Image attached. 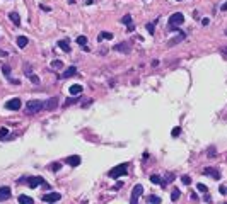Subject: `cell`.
I'll use <instances>...</instances> for the list:
<instances>
[{"mask_svg":"<svg viewBox=\"0 0 227 204\" xmlns=\"http://www.w3.org/2000/svg\"><path fill=\"white\" fill-rule=\"evenodd\" d=\"M9 19L14 22V26H21V16L17 12H10V14H9Z\"/></svg>","mask_w":227,"mask_h":204,"instance_id":"d6986e66","label":"cell"},{"mask_svg":"<svg viewBox=\"0 0 227 204\" xmlns=\"http://www.w3.org/2000/svg\"><path fill=\"white\" fill-rule=\"evenodd\" d=\"M21 106H22V102H21L19 97H14V99H10V100L5 104V107H7L9 111H19Z\"/></svg>","mask_w":227,"mask_h":204,"instance_id":"52a82bcc","label":"cell"},{"mask_svg":"<svg viewBox=\"0 0 227 204\" xmlns=\"http://www.w3.org/2000/svg\"><path fill=\"white\" fill-rule=\"evenodd\" d=\"M10 187H7V186H2L0 187V203L2 201H7L9 197H10Z\"/></svg>","mask_w":227,"mask_h":204,"instance_id":"8fae6325","label":"cell"},{"mask_svg":"<svg viewBox=\"0 0 227 204\" xmlns=\"http://www.w3.org/2000/svg\"><path fill=\"white\" fill-rule=\"evenodd\" d=\"M19 204H34V199L26 196V194H21L19 196Z\"/></svg>","mask_w":227,"mask_h":204,"instance_id":"ac0fdd59","label":"cell"},{"mask_svg":"<svg viewBox=\"0 0 227 204\" xmlns=\"http://www.w3.org/2000/svg\"><path fill=\"white\" fill-rule=\"evenodd\" d=\"M114 51H118V53H125V55H128L130 51H132V48H130V44L126 43V41H123V43H118L116 46L113 48Z\"/></svg>","mask_w":227,"mask_h":204,"instance_id":"9c48e42d","label":"cell"},{"mask_svg":"<svg viewBox=\"0 0 227 204\" xmlns=\"http://www.w3.org/2000/svg\"><path fill=\"white\" fill-rule=\"evenodd\" d=\"M202 174H203V175H207V177L215 179V180H219V179H220V172H219V168L207 167V168H203V170H202Z\"/></svg>","mask_w":227,"mask_h":204,"instance_id":"ba28073f","label":"cell"},{"mask_svg":"<svg viewBox=\"0 0 227 204\" xmlns=\"http://www.w3.org/2000/svg\"><path fill=\"white\" fill-rule=\"evenodd\" d=\"M0 56H7V51H3V49H0Z\"/></svg>","mask_w":227,"mask_h":204,"instance_id":"7bdbcfd3","label":"cell"},{"mask_svg":"<svg viewBox=\"0 0 227 204\" xmlns=\"http://www.w3.org/2000/svg\"><path fill=\"white\" fill-rule=\"evenodd\" d=\"M57 107H58V99H57V97L48 99V100H46V104H44V109H46V111H55Z\"/></svg>","mask_w":227,"mask_h":204,"instance_id":"30bf717a","label":"cell"},{"mask_svg":"<svg viewBox=\"0 0 227 204\" xmlns=\"http://www.w3.org/2000/svg\"><path fill=\"white\" fill-rule=\"evenodd\" d=\"M123 184H125V182H121V180H118V182H116V186L113 187L114 190H118V189H121V187H123Z\"/></svg>","mask_w":227,"mask_h":204,"instance_id":"8d00e7d4","label":"cell"},{"mask_svg":"<svg viewBox=\"0 0 227 204\" xmlns=\"http://www.w3.org/2000/svg\"><path fill=\"white\" fill-rule=\"evenodd\" d=\"M103 39H113V34L111 33H101L97 36V41H103Z\"/></svg>","mask_w":227,"mask_h":204,"instance_id":"484cf974","label":"cell"},{"mask_svg":"<svg viewBox=\"0 0 227 204\" xmlns=\"http://www.w3.org/2000/svg\"><path fill=\"white\" fill-rule=\"evenodd\" d=\"M17 182H19V184L24 182V184H27L31 189H36V187L44 186V184H46V180H44L43 177H39V175H38V177H22V179H19Z\"/></svg>","mask_w":227,"mask_h":204,"instance_id":"6da1fadb","label":"cell"},{"mask_svg":"<svg viewBox=\"0 0 227 204\" xmlns=\"http://www.w3.org/2000/svg\"><path fill=\"white\" fill-rule=\"evenodd\" d=\"M164 182H166V184L174 182V174H168V175H166V179H164Z\"/></svg>","mask_w":227,"mask_h":204,"instance_id":"1f68e13d","label":"cell"},{"mask_svg":"<svg viewBox=\"0 0 227 204\" xmlns=\"http://www.w3.org/2000/svg\"><path fill=\"white\" fill-rule=\"evenodd\" d=\"M226 53H227V48H226Z\"/></svg>","mask_w":227,"mask_h":204,"instance_id":"bcb514c9","label":"cell"},{"mask_svg":"<svg viewBox=\"0 0 227 204\" xmlns=\"http://www.w3.org/2000/svg\"><path fill=\"white\" fill-rule=\"evenodd\" d=\"M179 196H181L179 189H178V187H172V190H171V201H178Z\"/></svg>","mask_w":227,"mask_h":204,"instance_id":"603a6c76","label":"cell"},{"mask_svg":"<svg viewBox=\"0 0 227 204\" xmlns=\"http://www.w3.org/2000/svg\"><path fill=\"white\" fill-rule=\"evenodd\" d=\"M181 182L188 186V184H191V177H189V175H183V177H181Z\"/></svg>","mask_w":227,"mask_h":204,"instance_id":"d6a6232c","label":"cell"},{"mask_svg":"<svg viewBox=\"0 0 227 204\" xmlns=\"http://www.w3.org/2000/svg\"><path fill=\"white\" fill-rule=\"evenodd\" d=\"M205 203H212V197L208 194H205Z\"/></svg>","mask_w":227,"mask_h":204,"instance_id":"ab89813d","label":"cell"},{"mask_svg":"<svg viewBox=\"0 0 227 204\" xmlns=\"http://www.w3.org/2000/svg\"><path fill=\"white\" fill-rule=\"evenodd\" d=\"M29 78H31V82H33V83H36V85H38V83H39V78H38V77H34V75H33V73L29 75Z\"/></svg>","mask_w":227,"mask_h":204,"instance_id":"e575fe53","label":"cell"},{"mask_svg":"<svg viewBox=\"0 0 227 204\" xmlns=\"http://www.w3.org/2000/svg\"><path fill=\"white\" fill-rule=\"evenodd\" d=\"M58 48H60V49H63L65 53H70V46H68V39H62V41H58Z\"/></svg>","mask_w":227,"mask_h":204,"instance_id":"2e32d148","label":"cell"},{"mask_svg":"<svg viewBox=\"0 0 227 204\" xmlns=\"http://www.w3.org/2000/svg\"><path fill=\"white\" fill-rule=\"evenodd\" d=\"M171 134H172L174 138H176V136H179V134H181V128H179V126H176V128H172V131H171Z\"/></svg>","mask_w":227,"mask_h":204,"instance_id":"4dcf8cb0","label":"cell"},{"mask_svg":"<svg viewBox=\"0 0 227 204\" xmlns=\"http://www.w3.org/2000/svg\"><path fill=\"white\" fill-rule=\"evenodd\" d=\"M39 7H41V9H43L44 12H48V10H50V7H48V5H39Z\"/></svg>","mask_w":227,"mask_h":204,"instance_id":"60d3db41","label":"cell"},{"mask_svg":"<svg viewBox=\"0 0 227 204\" xmlns=\"http://www.w3.org/2000/svg\"><path fill=\"white\" fill-rule=\"evenodd\" d=\"M219 192H220V194L224 196V194H226V192H227V189H226V187H224V186H220V187H219Z\"/></svg>","mask_w":227,"mask_h":204,"instance_id":"74e56055","label":"cell"},{"mask_svg":"<svg viewBox=\"0 0 227 204\" xmlns=\"http://www.w3.org/2000/svg\"><path fill=\"white\" fill-rule=\"evenodd\" d=\"M208 22H210V19H202V24H203V26H208Z\"/></svg>","mask_w":227,"mask_h":204,"instance_id":"f35d334b","label":"cell"},{"mask_svg":"<svg viewBox=\"0 0 227 204\" xmlns=\"http://www.w3.org/2000/svg\"><path fill=\"white\" fill-rule=\"evenodd\" d=\"M68 90H70V94H72V95H80L84 89H82V85H79V83H74V85H72V87H70Z\"/></svg>","mask_w":227,"mask_h":204,"instance_id":"e0dca14e","label":"cell"},{"mask_svg":"<svg viewBox=\"0 0 227 204\" xmlns=\"http://www.w3.org/2000/svg\"><path fill=\"white\" fill-rule=\"evenodd\" d=\"M196 189H198V192H203V194H207V192H208V189H207L205 184H196Z\"/></svg>","mask_w":227,"mask_h":204,"instance_id":"f1b7e54d","label":"cell"},{"mask_svg":"<svg viewBox=\"0 0 227 204\" xmlns=\"http://www.w3.org/2000/svg\"><path fill=\"white\" fill-rule=\"evenodd\" d=\"M161 201H162V199H161L159 196H155V194H150V196L147 197V203L149 204H161Z\"/></svg>","mask_w":227,"mask_h":204,"instance_id":"ffe728a7","label":"cell"},{"mask_svg":"<svg viewBox=\"0 0 227 204\" xmlns=\"http://www.w3.org/2000/svg\"><path fill=\"white\" fill-rule=\"evenodd\" d=\"M128 174V163H121V165H118V167H114L109 170V177L111 179H118V177H121V175H126Z\"/></svg>","mask_w":227,"mask_h":204,"instance_id":"7a4b0ae2","label":"cell"},{"mask_svg":"<svg viewBox=\"0 0 227 204\" xmlns=\"http://www.w3.org/2000/svg\"><path fill=\"white\" fill-rule=\"evenodd\" d=\"M27 43H29V39H27L26 36H19V37H17V46H19V48H26Z\"/></svg>","mask_w":227,"mask_h":204,"instance_id":"7402d4cb","label":"cell"},{"mask_svg":"<svg viewBox=\"0 0 227 204\" xmlns=\"http://www.w3.org/2000/svg\"><path fill=\"white\" fill-rule=\"evenodd\" d=\"M220 9H222V10H227V2L224 3V5H222V7H220Z\"/></svg>","mask_w":227,"mask_h":204,"instance_id":"ee69618b","label":"cell"},{"mask_svg":"<svg viewBox=\"0 0 227 204\" xmlns=\"http://www.w3.org/2000/svg\"><path fill=\"white\" fill-rule=\"evenodd\" d=\"M2 72H3V75H5L7 78H10V66L3 65V66H2Z\"/></svg>","mask_w":227,"mask_h":204,"instance_id":"f546056e","label":"cell"},{"mask_svg":"<svg viewBox=\"0 0 227 204\" xmlns=\"http://www.w3.org/2000/svg\"><path fill=\"white\" fill-rule=\"evenodd\" d=\"M132 31H135V26H133V24H132V26H128V33H132Z\"/></svg>","mask_w":227,"mask_h":204,"instance_id":"b9f144b4","label":"cell"},{"mask_svg":"<svg viewBox=\"0 0 227 204\" xmlns=\"http://www.w3.org/2000/svg\"><path fill=\"white\" fill-rule=\"evenodd\" d=\"M77 73V66H68V68H65L63 70V73L60 75V78H70V77H74V75Z\"/></svg>","mask_w":227,"mask_h":204,"instance_id":"7c38bea8","label":"cell"},{"mask_svg":"<svg viewBox=\"0 0 227 204\" xmlns=\"http://www.w3.org/2000/svg\"><path fill=\"white\" fill-rule=\"evenodd\" d=\"M215 153H217V150H215V148H208V158H213Z\"/></svg>","mask_w":227,"mask_h":204,"instance_id":"d590c367","label":"cell"},{"mask_svg":"<svg viewBox=\"0 0 227 204\" xmlns=\"http://www.w3.org/2000/svg\"><path fill=\"white\" fill-rule=\"evenodd\" d=\"M178 2H181V0H178Z\"/></svg>","mask_w":227,"mask_h":204,"instance_id":"7dc6e473","label":"cell"},{"mask_svg":"<svg viewBox=\"0 0 227 204\" xmlns=\"http://www.w3.org/2000/svg\"><path fill=\"white\" fill-rule=\"evenodd\" d=\"M50 168H51L53 172H58V170L62 168V163H51V165H50Z\"/></svg>","mask_w":227,"mask_h":204,"instance_id":"836d02e7","label":"cell"},{"mask_svg":"<svg viewBox=\"0 0 227 204\" xmlns=\"http://www.w3.org/2000/svg\"><path fill=\"white\" fill-rule=\"evenodd\" d=\"M226 36H227V29H226Z\"/></svg>","mask_w":227,"mask_h":204,"instance_id":"f6af8a7d","label":"cell"},{"mask_svg":"<svg viewBox=\"0 0 227 204\" xmlns=\"http://www.w3.org/2000/svg\"><path fill=\"white\" fill-rule=\"evenodd\" d=\"M185 39H186V33H178V36L172 37L168 44H169V46H176L178 43H181V41H185Z\"/></svg>","mask_w":227,"mask_h":204,"instance_id":"5bb4252c","label":"cell"},{"mask_svg":"<svg viewBox=\"0 0 227 204\" xmlns=\"http://www.w3.org/2000/svg\"><path fill=\"white\" fill-rule=\"evenodd\" d=\"M159 22V19H155V20H152V22H149L147 26H145V29L149 31V34H154L155 33V24Z\"/></svg>","mask_w":227,"mask_h":204,"instance_id":"44dd1931","label":"cell"},{"mask_svg":"<svg viewBox=\"0 0 227 204\" xmlns=\"http://www.w3.org/2000/svg\"><path fill=\"white\" fill-rule=\"evenodd\" d=\"M41 199H43V203L55 204V203H58V201L62 199V194H60V192H48V194H44Z\"/></svg>","mask_w":227,"mask_h":204,"instance_id":"8992f818","label":"cell"},{"mask_svg":"<svg viewBox=\"0 0 227 204\" xmlns=\"http://www.w3.org/2000/svg\"><path fill=\"white\" fill-rule=\"evenodd\" d=\"M120 22H121V24H125V26H132V16H130V14H126V16H123Z\"/></svg>","mask_w":227,"mask_h":204,"instance_id":"cb8c5ba5","label":"cell"},{"mask_svg":"<svg viewBox=\"0 0 227 204\" xmlns=\"http://www.w3.org/2000/svg\"><path fill=\"white\" fill-rule=\"evenodd\" d=\"M77 44H80V46L84 48V46L87 44V37H85V36H79V37H77Z\"/></svg>","mask_w":227,"mask_h":204,"instance_id":"83f0119b","label":"cell"},{"mask_svg":"<svg viewBox=\"0 0 227 204\" xmlns=\"http://www.w3.org/2000/svg\"><path fill=\"white\" fill-rule=\"evenodd\" d=\"M41 109H44V104L41 102V100H29L27 102V106H26V114H36L39 112Z\"/></svg>","mask_w":227,"mask_h":204,"instance_id":"3957f363","label":"cell"},{"mask_svg":"<svg viewBox=\"0 0 227 204\" xmlns=\"http://www.w3.org/2000/svg\"><path fill=\"white\" fill-rule=\"evenodd\" d=\"M65 163L70 165V167H77V165H80V157H77V155L67 157V158H65Z\"/></svg>","mask_w":227,"mask_h":204,"instance_id":"4fadbf2b","label":"cell"},{"mask_svg":"<svg viewBox=\"0 0 227 204\" xmlns=\"http://www.w3.org/2000/svg\"><path fill=\"white\" fill-rule=\"evenodd\" d=\"M224 204H227V203H224Z\"/></svg>","mask_w":227,"mask_h":204,"instance_id":"c3c4849f","label":"cell"},{"mask_svg":"<svg viewBox=\"0 0 227 204\" xmlns=\"http://www.w3.org/2000/svg\"><path fill=\"white\" fill-rule=\"evenodd\" d=\"M50 66H51L53 70H60V68H63V63H62L60 60H55V61H51V63H50Z\"/></svg>","mask_w":227,"mask_h":204,"instance_id":"d4e9b609","label":"cell"},{"mask_svg":"<svg viewBox=\"0 0 227 204\" xmlns=\"http://www.w3.org/2000/svg\"><path fill=\"white\" fill-rule=\"evenodd\" d=\"M144 194V186L142 184H137L132 189V197H130V204H138V197Z\"/></svg>","mask_w":227,"mask_h":204,"instance_id":"5b68a950","label":"cell"},{"mask_svg":"<svg viewBox=\"0 0 227 204\" xmlns=\"http://www.w3.org/2000/svg\"><path fill=\"white\" fill-rule=\"evenodd\" d=\"M150 182L152 184H155V186H166V182H164V179L161 177V175H157V174H154V175H150Z\"/></svg>","mask_w":227,"mask_h":204,"instance_id":"9a60e30c","label":"cell"},{"mask_svg":"<svg viewBox=\"0 0 227 204\" xmlns=\"http://www.w3.org/2000/svg\"><path fill=\"white\" fill-rule=\"evenodd\" d=\"M183 22H185V16H183L181 12H174V14L169 17V26L172 27V29H176V27L181 26Z\"/></svg>","mask_w":227,"mask_h":204,"instance_id":"277c9868","label":"cell"},{"mask_svg":"<svg viewBox=\"0 0 227 204\" xmlns=\"http://www.w3.org/2000/svg\"><path fill=\"white\" fill-rule=\"evenodd\" d=\"M9 138V128H0V140Z\"/></svg>","mask_w":227,"mask_h":204,"instance_id":"4316f807","label":"cell"}]
</instances>
